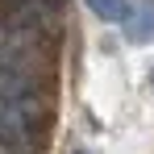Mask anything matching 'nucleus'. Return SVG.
<instances>
[{
    "label": "nucleus",
    "instance_id": "obj_1",
    "mask_svg": "<svg viewBox=\"0 0 154 154\" xmlns=\"http://www.w3.org/2000/svg\"><path fill=\"white\" fill-rule=\"evenodd\" d=\"M33 129V104L25 96H0V142L21 146Z\"/></svg>",
    "mask_w": 154,
    "mask_h": 154
},
{
    "label": "nucleus",
    "instance_id": "obj_2",
    "mask_svg": "<svg viewBox=\"0 0 154 154\" xmlns=\"http://www.w3.org/2000/svg\"><path fill=\"white\" fill-rule=\"evenodd\" d=\"M121 21H125V38L133 42V46L154 42V0H142L137 8H129Z\"/></svg>",
    "mask_w": 154,
    "mask_h": 154
},
{
    "label": "nucleus",
    "instance_id": "obj_3",
    "mask_svg": "<svg viewBox=\"0 0 154 154\" xmlns=\"http://www.w3.org/2000/svg\"><path fill=\"white\" fill-rule=\"evenodd\" d=\"M29 88H33V75H29V67L0 63V96H25Z\"/></svg>",
    "mask_w": 154,
    "mask_h": 154
},
{
    "label": "nucleus",
    "instance_id": "obj_4",
    "mask_svg": "<svg viewBox=\"0 0 154 154\" xmlns=\"http://www.w3.org/2000/svg\"><path fill=\"white\" fill-rule=\"evenodd\" d=\"M88 8H92L96 17H104V21H121V17L129 13L125 0H88Z\"/></svg>",
    "mask_w": 154,
    "mask_h": 154
},
{
    "label": "nucleus",
    "instance_id": "obj_5",
    "mask_svg": "<svg viewBox=\"0 0 154 154\" xmlns=\"http://www.w3.org/2000/svg\"><path fill=\"white\" fill-rule=\"evenodd\" d=\"M150 83H154V75H150Z\"/></svg>",
    "mask_w": 154,
    "mask_h": 154
}]
</instances>
